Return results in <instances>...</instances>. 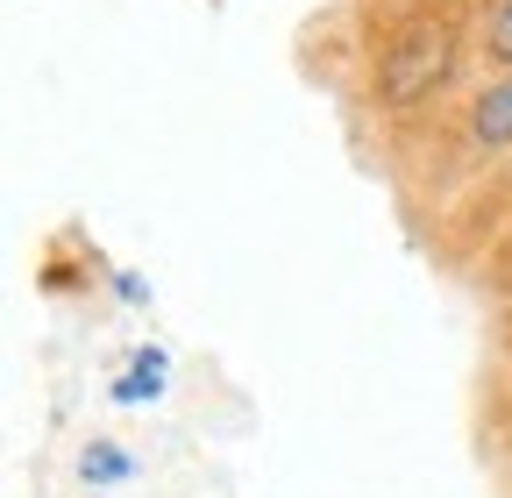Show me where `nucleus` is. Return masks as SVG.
Segmentation results:
<instances>
[{"label":"nucleus","instance_id":"7ed1b4c3","mask_svg":"<svg viewBox=\"0 0 512 498\" xmlns=\"http://www.w3.org/2000/svg\"><path fill=\"white\" fill-rule=\"evenodd\" d=\"M128 470V456L114 449V442H100V449H86V477H100V484H114Z\"/></svg>","mask_w":512,"mask_h":498},{"label":"nucleus","instance_id":"f257e3e1","mask_svg":"<svg viewBox=\"0 0 512 498\" xmlns=\"http://www.w3.org/2000/svg\"><path fill=\"white\" fill-rule=\"evenodd\" d=\"M448 57H456L448 22H413L392 50H384V65H377V100H392V107L427 100V93L448 79Z\"/></svg>","mask_w":512,"mask_h":498},{"label":"nucleus","instance_id":"20e7f679","mask_svg":"<svg viewBox=\"0 0 512 498\" xmlns=\"http://www.w3.org/2000/svg\"><path fill=\"white\" fill-rule=\"evenodd\" d=\"M491 57H505V65H512V0H498V8H491Z\"/></svg>","mask_w":512,"mask_h":498},{"label":"nucleus","instance_id":"f03ea898","mask_svg":"<svg viewBox=\"0 0 512 498\" xmlns=\"http://www.w3.org/2000/svg\"><path fill=\"white\" fill-rule=\"evenodd\" d=\"M470 136H477V150H512V72L491 79V86L477 93V107H470Z\"/></svg>","mask_w":512,"mask_h":498}]
</instances>
